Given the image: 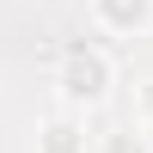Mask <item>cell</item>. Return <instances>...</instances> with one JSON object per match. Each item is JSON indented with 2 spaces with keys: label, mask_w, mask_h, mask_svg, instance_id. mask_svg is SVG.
<instances>
[{
  "label": "cell",
  "mask_w": 153,
  "mask_h": 153,
  "mask_svg": "<svg viewBox=\"0 0 153 153\" xmlns=\"http://www.w3.org/2000/svg\"><path fill=\"white\" fill-rule=\"evenodd\" d=\"M110 80H117V68H110V55L98 43H68V49H61L55 86H61L68 104H98V98L110 92Z\"/></svg>",
  "instance_id": "obj_1"
},
{
  "label": "cell",
  "mask_w": 153,
  "mask_h": 153,
  "mask_svg": "<svg viewBox=\"0 0 153 153\" xmlns=\"http://www.w3.org/2000/svg\"><path fill=\"white\" fill-rule=\"evenodd\" d=\"M92 25L104 37H141L153 25V0H92Z\"/></svg>",
  "instance_id": "obj_2"
},
{
  "label": "cell",
  "mask_w": 153,
  "mask_h": 153,
  "mask_svg": "<svg viewBox=\"0 0 153 153\" xmlns=\"http://www.w3.org/2000/svg\"><path fill=\"white\" fill-rule=\"evenodd\" d=\"M37 153H86V123L74 110H49L37 123Z\"/></svg>",
  "instance_id": "obj_3"
},
{
  "label": "cell",
  "mask_w": 153,
  "mask_h": 153,
  "mask_svg": "<svg viewBox=\"0 0 153 153\" xmlns=\"http://www.w3.org/2000/svg\"><path fill=\"white\" fill-rule=\"evenodd\" d=\"M98 153H147V135H135V129H110L104 141H98Z\"/></svg>",
  "instance_id": "obj_4"
},
{
  "label": "cell",
  "mask_w": 153,
  "mask_h": 153,
  "mask_svg": "<svg viewBox=\"0 0 153 153\" xmlns=\"http://www.w3.org/2000/svg\"><path fill=\"white\" fill-rule=\"evenodd\" d=\"M141 110H147V123H153V80L141 86Z\"/></svg>",
  "instance_id": "obj_5"
},
{
  "label": "cell",
  "mask_w": 153,
  "mask_h": 153,
  "mask_svg": "<svg viewBox=\"0 0 153 153\" xmlns=\"http://www.w3.org/2000/svg\"><path fill=\"white\" fill-rule=\"evenodd\" d=\"M147 153H153V123H147Z\"/></svg>",
  "instance_id": "obj_6"
}]
</instances>
